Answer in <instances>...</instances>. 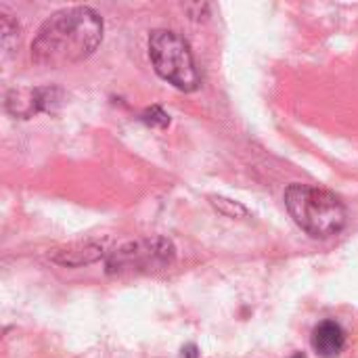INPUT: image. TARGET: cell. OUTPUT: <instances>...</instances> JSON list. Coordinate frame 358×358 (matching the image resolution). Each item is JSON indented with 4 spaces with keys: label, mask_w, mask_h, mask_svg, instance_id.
Returning a JSON list of instances; mask_svg holds the SVG:
<instances>
[{
    "label": "cell",
    "mask_w": 358,
    "mask_h": 358,
    "mask_svg": "<svg viewBox=\"0 0 358 358\" xmlns=\"http://www.w3.org/2000/svg\"><path fill=\"white\" fill-rule=\"evenodd\" d=\"M103 40V17L90 6H69L52 13L38 27L31 42V61L59 69L88 59Z\"/></svg>",
    "instance_id": "obj_1"
},
{
    "label": "cell",
    "mask_w": 358,
    "mask_h": 358,
    "mask_svg": "<svg viewBox=\"0 0 358 358\" xmlns=\"http://www.w3.org/2000/svg\"><path fill=\"white\" fill-rule=\"evenodd\" d=\"M285 206L294 222L313 239L336 237L348 222L342 199L323 187L294 182L285 191Z\"/></svg>",
    "instance_id": "obj_2"
},
{
    "label": "cell",
    "mask_w": 358,
    "mask_h": 358,
    "mask_svg": "<svg viewBox=\"0 0 358 358\" xmlns=\"http://www.w3.org/2000/svg\"><path fill=\"white\" fill-rule=\"evenodd\" d=\"M149 59L162 80L182 92L199 88V73L195 67L189 42L172 29H153L149 34Z\"/></svg>",
    "instance_id": "obj_3"
},
{
    "label": "cell",
    "mask_w": 358,
    "mask_h": 358,
    "mask_svg": "<svg viewBox=\"0 0 358 358\" xmlns=\"http://www.w3.org/2000/svg\"><path fill=\"white\" fill-rule=\"evenodd\" d=\"M176 258V248L170 239L155 235L128 241L107 256L105 268L109 275L149 273L170 266Z\"/></svg>",
    "instance_id": "obj_4"
},
{
    "label": "cell",
    "mask_w": 358,
    "mask_h": 358,
    "mask_svg": "<svg viewBox=\"0 0 358 358\" xmlns=\"http://www.w3.org/2000/svg\"><path fill=\"white\" fill-rule=\"evenodd\" d=\"M59 90L55 88H19L6 94V109L15 117H31L40 111H50L59 103Z\"/></svg>",
    "instance_id": "obj_5"
},
{
    "label": "cell",
    "mask_w": 358,
    "mask_h": 358,
    "mask_svg": "<svg viewBox=\"0 0 358 358\" xmlns=\"http://www.w3.org/2000/svg\"><path fill=\"white\" fill-rule=\"evenodd\" d=\"M313 350L321 358H338L344 352L346 346V334L340 323L336 321H323L313 331Z\"/></svg>",
    "instance_id": "obj_6"
},
{
    "label": "cell",
    "mask_w": 358,
    "mask_h": 358,
    "mask_svg": "<svg viewBox=\"0 0 358 358\" xmlns=\"http://www.w3.org/2000/svg\"><path fill=\"white\" fill-rule=\"evenodd\" d=\"M103 256V248L96 243H73L52 254V262L61 266H84L92 264Z\"/></svg>",
    "instance_id": "obj_7"
},
{
    "label": "cell",
    "mask_w": 358,
    "mask_h": 358,
    "mask_svg": "<svg viewBox=\"0 0 358 358\" xmlns=\"http://www.w3.org/2000/svg\"><path fill=\"white\" fill-rule=\"evenodd\" d=\"M210 203H212L222 216H227V218H248V216H250V212H248L241 203H237V201H233V199H227V197H222V195H210Z\"/></svg>",
    "instance_id": "obj_8"
},
{
    "label": "cell",
    "mask_w": 358,
    "mask_h": 358,
    "mask_svg": "<svg viewBox=\"0 0 358 358\" xmlns=\"http://www.w3.org/2000/svg\"><path fill=\"white\" fill-rule=\"evenodd\" d=\"M0 27H2V46H4V50H10V38L15 40V44L19 42V25H17V21H13L10 19V15H6L4 10H2V17H0Z\"/></svg>",
    "instance_id": "obj_9"
},
{
    "label": "cell",
    "mask_w": 358,
    "mask_h": 358,
    "mask_svg": "<svg viewBox=\"0 0 358 358\" xmlns=\"http://www.w3.org/2000/svg\"><path fill=\"white\" fill-rule=\"evenodd\" d=\"M141 120H143L147 126H151V128H166V126L170 124V115H168L162 107H157V105L147 107V109L141 113Z\"/></svg>",
    "instance_id": "obj_10"
}]
</instances>
